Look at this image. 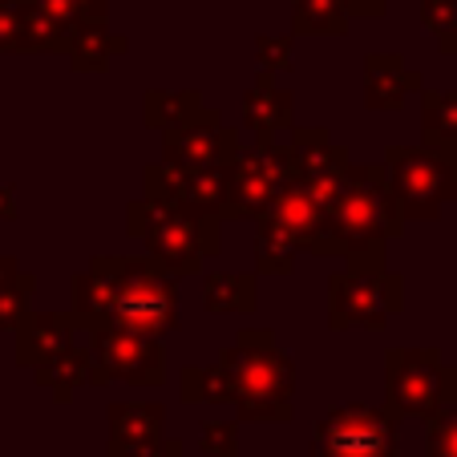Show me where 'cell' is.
<instances>
[{"label": "cell", "instance_id": "cell-1", "mask_svg": "<svg viewBox=\"0 0 457 457\" xmlns=\"http://www.w3.org/2000/svg\"><path fill=\"white\" fill-rule=\"evenodd\" d=\"M70 312L81 332L121 324L150 337L179 332V279L154 255H94L70 284Z\"/></svg>", "mask_w": 457, "mask_h": 457}, {"label": "cell", "instance_id": "cell-2", "mask_svg": "<svg viewBox=\"0 0 457 457\" xmlns=\"http://www.w3.org/2000/svg\"><path fill=\"white\" fill-rule=\"evenodd\" d=\"M219 361L231 377L243 425H284L295 417V361L279 348L271 328H243Z\"/></svg>", "mask_w": 457, "mask_h": 457}, {"label": "cell", "instance_id": "cell-3", "mask_svg": "<svg viewBox=\"0 0 457 457\" xmlns=\"http://www.w3.org/2000/svg\"><path fill=\"white\" fill-rule=\"evenodd\" d=\"M328 227L332 239H337V259H345V263H385V243L405 235L388 211L385 162L348 170L337 203L328 207Z\"/></svg>", "mask_w": 457, "mask_h": 457}, {"label": "cell", "instance_id": "cell-4", "mask_svg": "<svg viewBox=\"0 0 457 457\" xmlns=\"http://www.w3.org/2000/svg\"><path fill=\"white\" fill-rule=\"evenodd\" d=\"M126 235L138 239L146 255H154L174 279L195 276L207 259H219L223 251V219L187 215L146 195L126 207Z\"/></svg>", "mask_w": 457, "mask_h": 457}, {"label": "cell", "instance_id": "cell-5", "mask_svg": "<svg viewBox=\"0 0 457 457\" xmlns=\"http://www.w3.org/2000/svg\"><path fill=\"white\" fill-rule=\"evenodd\" d=\"M453 158L429 146H388L385 182L393 223L405 231L409 223H437L453 190Z\"/></svg>", "mask_w": 457, "mask_h": 457}, {"label": "cell", "instance_id": "cell-6", "mask_svg": "<svg viewBox=\"0 0 457 457\" xmlns=\"http://www.w3.org/2000/svg\"><path fill=\"white\" fill-rule=\"evenodd\" d=\"M457 405V364L441 356V348H388L385 353V409L397 421L437 413Z\"/></svg>", "mask_w": 457, "mask_h": 457}, {"label": "cell", "instance_id": "cell-7", "mask_svg": "<svg viewBox=\"0 0 457 457\" xmlns=\"http://www.w3.org/2000/svg\"><path fill=\"white\" fill-rule=\"evenodd\" d=\"M405 312V276L388 263H348L328 279V328L332 332H385L388 320Z\"/></svg>", "mask_w": 457, "mask_h": 457}, {"label": "cell", "instance_id": "cell-8", "mask_svg": "<svg viewBox=\"0 0 457 457\" xmlns=\"http://www.w3.org/2000/svg\"><path fill=\"white\" fill-rule=\"evenodd\" d=\"M292 179V150L279 138H255V146H243L231 162L227 179V223H255L271 211L279 190Z\"/></svg>", "mask_w": 457, "mask_h": 457}, {"label": "cell", "instance_id": "cell-9", "mask_svg": "<svg viewBox=\"0 0 457 457\" xmlns=\"http://www.w3.org/2000/svg\"><path fill=\"white\" fill-rule=\"evenodd\" d=\"M86 337H89L86 340L89 356H94L89 385L105 388L113 380H121V385H138V388H162V380H166L162 337L121 328V324H97Z\"/></svg>", "mask_w": 457, "mask_h": 457}, {"label": "cell", "instance_id": "cell-10", "mask_svg": "<svg viewBox=\"0 0 457 457\" xmlns=\"http://www.w3.org/2000/svg\"><path fill=\"white\" fill-rule=\"evenodd\" d=\"M312 457H401V429L388 409L340 405L312 425Z\"/></svg>", "mask_w": 457, "mask_h": 457}, {"label": "cell", "instance_id": "cell-11", "mask_svg": "<svg viewBox=\"0 0 457 457\" xmlns=\"http://www.w3.org/2000/svg\"><path fill=\"white\" fill-rule=\"evenodd\" d=\"M227 179H231V162L179 166V162H166L162 158V162L146 166L142 187H146V199H158V203H166V207H179L199 219H223Z\"/></svg>", "mask_w": 457, "mask_h": 457}, {"label": "cell", "instance_id": "cell-12", "mask_svg": "<svg viewBox=\"0 0 457 457\" xmlns=\"http://www.w3.org/2000/svg\"><path fill=\"white\" fill-rule=\"evenodd\" d=\"M287 150H292V170L295 179L308 182V190L324 203V211L337 203L340 187H345L348 170H353V158L340 142H332V134L324 126H292V138H287Z\"/></svg>", "mask_w": 457, "mask_h": 457}, {"label": "cell", "instance_id": "cell-13", "mask_svg": "<svg viewBox=\"0 0 457 457\" xmlns=\"http://www.w3.org/2000/svg\"><path fill=\"white\" fill-rule=\"evenodd\" d=\"M243 150L239 129L223 121L215 105H203L195 118H187L179 129L162 134V158L179 166H215V162H235Z\"/></svg>", "mask_w": 457, "mask_h": 457}, {"label": "cell", "instance_id": "cell-14", "mask_svg": "<svg viewBox=\"0 0 457 457\" xmlns=\"http://www.w3.org/2000/svg\"><path fill=\"white\" fill-rule=\"evenodd\" d=\"M268 219L292 235L303 255L337 259V239H332V227H328V211H324V203L308 190V182L295 179V170H292V179H287V187L279 190V199L271 203Z\"/></svg>", "mask_w": 457, "mask_h": 457}, {"label": "cell", "instance_id": "cell-15", "mask_svg": "<svg viewBox=\"0 0 457 457\" xmlns=\"http://www.w3.org/2000/svg\"><path fill=\"white\" fill-rule=\"evenodd\" d=\"M166 441V405L158 401H113L110 405V457H150Z\"/></svg>", "mask_w": 457, "mask_h": 457}, {"label": "cell", "instance_id": "cell-16", "mask_svg": "<svg viewBox=\"0 0 457 457\" xmlns=\"http://www.w3.org/2000/svg\"><path fill=\"white\" fill-rule=\"evenodd\" d=\"M81 324L73 312H29L25 324L17 328V364L21 369H41V364L57 361L61 353H70L78 340Z\"/></svg>", "mask_w": 457, "mask_h": 457}, {"label": "cell", "instance_id": "cell-17", "mask_svg": "<svg viewBox=\"0 0 457 457\" xmlns=\"http://www.w3.org/2000/svg\"><path fill=\"white\" fill-rule=\"evenodd\" d=\"M425 89V78L409 70L401 53H369L364 57V105L372 113H397L405 102Z\"/></svg>", "mask_w": 457, "mask_h": 457}, {"label": "cell", "instance_id": "cell-18", "mask_svg": "<svg viewBox=\"0 0 457 457\" xmlns=\"http://www.w3.org/2000/svg\"><path fill=\"white\" fill-rule=\"evenodd\" d=\"M243 129L255 138H276V134H292L295 126V94L276 86V73H259L255 86L243 94Z\"/></svg>", "mask_w": 457, "mask_h": 457}, {"label": "cell", "instance_id": "cell-19", "mask_svg": "<svg viewBox=\"0 0 457 457\" xmlns=\"http://www.w3.org/2000/svg\"><path fill=\"white\" fill-rule=\"evenodd\" d=\"M126 49L129 45L113 33L110 21H81L70 37V53H65V57L73 61V70L78 73H105L110 70V61L121 57Z\"/></svg>", "mask_w": 457, "mask_h": 457}, {"label": "cell", "instance_id": "cell-20", "mask_svg": "<svg viewBox=\"0 0 457 457\" xmlns=\"http://www.w3.org/2000/svg\"><path fill=\"white\" fill-rule=\"evenodd\" d=\"M421 146L457 162V89H421Z\"/></svg>", "mask_w": 457, "mask_h": 457}, {"label": "cell", "instance_id": "cell-21", "mask_svg": "<svg viewBox=\"0 0 457 457\" xmlns=\"http://www.w3.org/2000/svg\"><path fill=\"white\" fill-rule=\"evenodd\" d=\"M259 303L251 271H211L203 279V308L211 316H251Z\"/></svg>", "mask_w": 457, "mask_h": 457}, {"label": "cell", "instance_id": "cell-22", "mask_svg": "<svg viewBox=\"0 0 457 457\" xmlns=\"http://www.w3.org/2000/svg\"><path fill=\"white\" fill-rule=\"evenodd\" d=\"M89 372H94V356H89V345H73L70 353H61L57 361L33 369V380L41 388H49L57 405H70L78 397V388L89 385Z\"/></svg>", "mask_w": 457, "mask_h": 457}, {"label": "cell", "instance_id": "cell-23", "mask_svg": "<svg viewBox=\"0 0 457 457\" xmlns=\"http://www.w3.org/2000/svg\"><path fill=\"white\" fill-rule=\"evenodd\" d=\"M37 276L25 271L12 255H0V332H17L33 312Z\"/></svg>", "mask_w": 457, "mask_h": 457}, {"label": "cell", "instance_id": "cell-24", "mask_svg": "<svg viewBox=\"0 0 457 457\" xmlns=\"http://www.w3.org/2000/svg\"><path fill=\"white\" fill-rule=\"evenodd\" d=\"M199 110H203L199 89H146L142 94V121L150 129H162V134L179 129L182 121L195 118Z\"/></svg>", "mask_w": 457, "mask_h": 457}, {"label": "cell", "instance_id": "cell-25", "mask_svg": "<svg viewBox=\"0 0 457 457\" xmlns=\"http://www.w3.org/2000/svg\"><path fill=\"white\" fill-rule=\"evenodd\" d=\"M179 397H182V405H235V388H231L223 361L187 364L179 372Z\"/></svg>", "mask_w": 457, "mask_h": 457}, {"label": "cell", "instance_id": "cell-26", "mask_svg": "<svg viewBox=\"0 0 457 457\" xmlns=\"http://www.w3.org/2000/svg\"><path fill=\"white\" fill-rule=\"evenodd\" d=\"M295 239L268 215L255 219V276H292L295 271Z\"/></svg>", "mask_w": 457, "mask_h": 457}, {"label": "cell", "instance_id": "cell-27", "mask_svg": "<svg viewBox=\"0 0 457 457\" xmlns=\"http://www.w3.org/2000/svg\"><path fill=\"white\" fill-rule=\"evenodd\" d=\"M353 17L345 0H295L292 33L295 37H345Z\"/></svg>", "mask_w": 457, "mask_h": 457}, {"label": "cell", "instance_id": "cell-28", "mask_svg": "<svg viewBox=\"0 0 457 457\" xmlns=\"http://www.w3.org/2000/svg\"><path fill=\"white\" fill-rule=\"evenodd\" d=\"M421 25L437 37L445 57H457V0H421Z\"/></svg>", "mask_w": 457, "mask_h": 457}, {"label": "cell", "instance_id": "cell-29", "mask_svg": "<svg viewBox=\"0 0 457 457\" xmlns=\"http://www.w3.org/2000/svg\"><path fill=\"white\" fill-rule=\"evenodd\" d=\"M425 457H457V405L425 421Z\"/></svg>", "mask_w": 457, "mask_h": 457}, {"label": "cell", "instance_id": "cell-30", "mask_svg": "<svg viewBox=\"0 0 457 457\" xmlns=\"http://www.w3.org/2000/svg\"><path fill=\"white\" fill-rule=\"evenodd\" d=\"M295 57V33L287 37H255V65L259 73H284L292 70Z\"/></svg>", "mask_w": 457, "mask_h": 457}, {"label": "cell", "instance_id": "cell-31", "mask_svg": "<svg viewBox=\"0 0 457 457\" xmlns=\"http://www.w3.org/2000/svg\"><path fill=\"white\" fill-rule=\"evenodd\" d=\"M199 445L203 457H239V421H207Z\"/></svg>", "mask_w": 457, "mask_h": 457}, {"label": "cell", "instance_id": "cell-32", "mask_svg": "<svg viewBox=\"0 0 457 457\" xmlns=\"http://www.w3.org/2000/svg\"><path fill=\"white\" fill-rule=\"evenodd\" d=\"M388 4H397V0H345L348 17H356V21H377V17H385Z\"/></svg>", "mask_w": 457, "mask_h": 457}, {"label": "cell", "instance_id": "cell-33", "mask_svg": "<svg viewBox=\"0 0 457 457\" xmlns=\"http://www.w3.org/2000/svg\"><path fill=\"white\" fill-rule=\"evenodd\" d=\"M12 219H17V187L0 182V223H12Z\"/></svg>", "mask_w": 457, "mask_h": 457}, {"label": "cell", "instance_id": "cell-34", "mask_svg": "<svg viewBox=\"0 0 457 457\" xmlns=\"http://www.w3.org/2000/svg\"><path fill=\"white\" fill-rule=\"evenodd\" d=\"M86 21H110V0H78Z\"/></svg>", "mask_w": 457, "mask_h": 457}, {"label": "cell", "instance_id": "cell-35", "mask_svg": "<svg viewBox=\"0 0 457 457\" xmlns=\"http://www.w3.org/2000/svg\"><path fill=\"white\" fill-rule=\"evenodd\" d=\"M449 199H453V207H457V166H453V190H449Z\"/></svg>", "mask_w": 457, "mask_h": 457}, {"label": "cell", "instance_id": "cell-36", "mask_svg": "<svg viewBox=\"0 0 457 457\" xmlns=\"http://www.w3.org/2000/svg\"><path fill=\"white\" fill-rule=\"evenodd\" d=\"M0 57H4V53H0Z\"/></svg>", "mask_w": 457, "mask_h": 457}, {"label": "cell", "instance_id": "cell-37", "mask_svg": "<svg viewBox=\"0 0 457 457\" xmlns=\"http://www.w3.org/2000/svg\"><path fill=\"white\" fill-rule=\"evenodd\" d=\"M182 457H187V453H182Z\"/></svg>", "mask_w": 457, "mask_h": 457}]
</instances>
